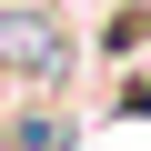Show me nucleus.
I'll return each instance as SVG.
<instances>
[{
	"label": "nucleus",
	"instance_id": "1",
	"mask_svg": "<svg viewBox=\"0 0 151 151\" xmlns=\"http://www.w3.org/2000/svg\"><path fill=\"white\" fill-rule=\"evenodd\" d=\"M0 81L20 101H50L70 81V20L50 0H0Z\"/></svg>",
	"mask_w": 151,
	"mask_h": 151
},
{
	"label": "nucleus",
	"instance_id": "2",
	"mask_svg": "<svg viewBox=\"0 0 151 151\" xmlns=\"http://www.w3.org/2000/svg\"><path fill=\"white\" fill-rule=\"evenodd\" d=\"M81 141V121L50 111V101H10V151H70Z\"/></svg>",
	"mask_w": 151,
	"mask_h": 151
},
{
	"label": "nucleus",
	"instance_id": "3",
	"mask_svg": "<svg viewBox=\"0 0 151 151\" xmlns=\"http://www.w3.org/2000/svg\"><path fill=\"white\" fill-rule=\"evenodd\" d=\"M121 121H151V70H131V81H121V101H111Z\"/></svg>",
	"mask_w": 151,
	"mask_h": 151
}]
</instances>
